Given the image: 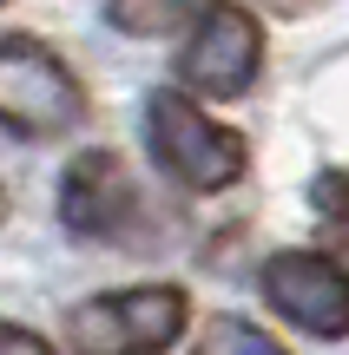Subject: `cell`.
<instances>
[{"mask_svg":"<svg viewBox=\"0 0 349 355\" xmlns=\"http://www.w3.org/2000/svg\"><path fill=\"white\" fill-rule=\"evenodd\" d=\"M264 73V26L237 0H211L178 46V79L205 99H244Z\"/></svg>","mask_w":349,"mask_h":355,"instance_id":"cell-4","label":"cell"},{"mask_svg":"<svg viewBox=\"0 0 349 355\" xmlns=\"http://www.w3.org/2000/svg\"><path fill=\"white\" fill-rule=\"evenodd\" d=\"M86 119L79 73L40 33H0V132L13 139H53Z\"/></svg>","mask_w":349,"mask_h":355,"instance_id":"cell-3","label":"cell"},{"mask_svg":"<svg viewBox=\"0 0 349 355\" xmlns=\"http://www.w3.org/2000/svg\"><path fill=\"white\" fill-rule=\"evenodd\" d=\"M257 7H271V13H290V20H297V13H316V7H330V0H257Z\"/></svg>","mask_w":349,"mask_h":355,"instance_id":"cell-10","label":"cell"},{"mask_svg":"<svg viewBox=\"0 0 349 355\" xmlns=\"http://www.w3.org/2000/svg\"><path fill=\"white\" fill-rule=\"evenodd\" d=\"M191 355H290V349L277 336H264L257 322H244V316H211V329L198 336Z\"/></svg>","mask_w":349,"mask_h":355,"instance_id":"cell-8","label":"cell"},{"mask_svg":"<svg viewBox=\"0 0 349 355\" xmlns=\"http://www.w3.org/2000/svg\"><path fill=\"white\" fill-rule=\"evenodd\" d=\"M191 322V296L178 283H139V290H105L73 303L66 343L73 355H165Z\"/></svg>","mask_w":349,"mask_h":355,"instance_id":"cell-2","label":"cell"},{"mask_svg":"<svg viewBox=\"0 0 349 355\" xmlns=\"http://www.w3.org/2000/svg\"><path fill=\"white\" fill-rule=\"evenodd\" d=\"M0 7H7V0H0Z\"/></svg>","mask_w":349,"mask_h":355,"instance_id":"cell-11","label":"cell"},{"mask_svg":"<svg viewBox=\"0 0 349 355\" xmlns=\"http://www.w3.org/2000/svg\"><path fill=\"white\" fill-rule=\"evenodd\" d=\"M0 355H53V349H46V336L20 329V322H0Z\"/></svg>","mask_w":349,"mask_h":355,"instance_id":"cell-9","label":"cell"},{"mask_svg":"<svg viewBox=\"0 0 349 355\" xmlns=\"http://www.w3.org/2000/svg\"><path fill=\"white\" fill-rule=\"evenodd\" d=\"M60 217H66V230L86 237V243H132L145 204H139V184H132L126 158L99 152V145L79 152L73 165H66V178H60Z\"/></svg>","mask_w":349,"mask_h":355,"instance_id":"cell-6","label":"cell"},{"mask_svg":"<svg viewBox=\"0 0 349 355\" xmlns=\"http://www.w3.org/2000/svg\"><path fill=\"white\" fill-rule=\"evenodd\" d=\"M264 303L284 322H297L303 336H323V343H343L349 336V270L323 250H277L257 277Z\"/></svg>","mask_w":349,"mask_h":355,"instance_id":"cell-5","label":"cell"},{"mask_svg":"<svg viewBox=\"0 0 349 355\" xmlns=\"http://www.w3.org/2000/svg\"><path fill=\"white\" fill-rule=\"evenodd\" d=\"M145 145H152L158 171H165L178 191H198V198L231 191L237 178L250 171L244 132L224 125V119H211L205 105L191 99V86H185V92L158 86L152 99H145Z\"/></svg>","mask_w":349,"mask_h":355,"instance_id":"cell-1","label":"cell"},{"mask_svg":"<svg viewBox=\"0 0 349 355\" xmlns=\"http://www.w3.org/2000/svg\"><path fill=\"white\" fill-rule=\"evenodd\" d=\"M211 0H112V26L119 33H139V40H158V33H171V26H185V20H198Z\"/></svg>","mask_w":349,"mask_h":355,"instance_id":"cell-7","label":"cell"}]
</instances>
